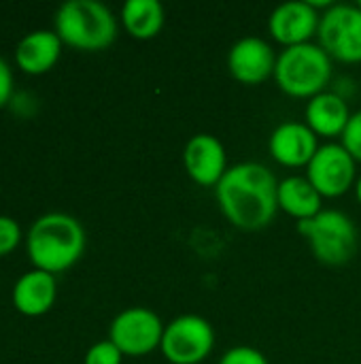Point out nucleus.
<instances>
[{
	"mask_svg": "<svg viewBox=\"0 0 361 364\" xmlns=\"http://www.w3.org/2000/svg\"><path fill=\"white\" fill-rule=\"evenodd\" d=\"M55 301V277L49 271H26L13 288V303L26 316L45 314Z\"/></svg>",
	"mask_w": 361,
	"mask_h": 364,
	"instance_id": "2eb2a0df",
	"label": "nucleus"
},
{
	"mask_svg": "<svg viewBox=\"0 0 361 364\" xmlns=\"http://www.w3.org/2000/svg\"><path fill=\"white\" fill-rule=\"evenodd\" d=\"M85 250V230L68 213L40 215L28 232V254L36 269L57 273L72 267Z\"/></svg>",
	"mask_w": 361,
	"mask_h": 364,
	"instance_id": "f03ea898",
	"label": "nucleus"
},
{
	"mask_svg": "<svg viewBox=\"0 0 361 364\" xmlns=\"http://www.w3.org/2000/svg\"><path fill=\"white\" fill-rule=\"evenodd\" d=\"M277 55L262 36H243L228 51V70L243 85H260L274 77Z\"/></svg>",
	"mask_w": 361,
	"mask_h": 364,
	"instance_id": "9b49d317",
	"label": "nucleus"
},
{
	"mask_svg": "<svg viewBox=\"0 0 361 364\" xmlns=\"http://www.w3.org/2000/svg\"><path fill=\"white\" fill-rule=\"evenodd\" d=\"M166 21L162 2L157 0H126L121 6V23L130 36L138 41L155 38Z\"/></svg>",
	"mask_w": 361,
	"mask_h": 364,
	"instance_id": "a211bd4d",
	"label": "nucleus"
},
{
	"mask_svg": "<svg viewBox=\"0 0 361 364\" xmlns=\"http://www.w3.org/2000/svg\"><path fill=\"white\" fill-rule=\"evenodd\" d=\"M357 4H360V6H361V2H357Z\"/></svg>",
	"mask_w": 361,
	"mask_h": 364,
	"instance_id": "393cba45",
	"label": "nucleus"
},
{
	"mask_svg": "<svg viewBox=\"0 0 361 364\" xmlns=\"http://www.w3.org/2000/svg\"><path fill=\"white\" fill-rule=\"evenodd\" d=\"M57 36L85 51L109 47L117 36V19L98 0H66L55 13Z\"/></svg>",
	"mask_w": 361,
	"mask_h": 364,
	"instance_id": "20e7f679",
	"label": "nucleus"
},
{
	"mask_svg": "<svg viewBox=\"0 0 361 364\" xmlns=\"http://www.w3.org/2000/svg\"><path fill=\"white\" fill-rule=\"evenodd\" d=\"M183 166L187 177L200 188H217L228 166L223 143L206 132L194 134L183 149Z\"/></svg>",
	"mask_w": 361,
	"mask_h": 364,
	"instance_id": "f8f14e48",
	"label": "nucleus"
},
{
	"mask_svg": "<svg viewBox=\"0 0 361 364\" xmlns=\"http://www.w3.org/2000/svg\"><path fill=\"white\" fill-rule=\"evenodd\" d=\"M298 230L313 256L326 267H343L357 254L360 232L345 211L321 209L315 218L298 222Z\"/></svg>",
	"mask_w": 361,
	"mask_h": 364,
	"instance_id": "39448f33",
	"label": "nucleus"
},
{
	"mask_svg": "<svg viewBox=\"0 0 361 364\" xmlns=\"http://www.w3.org/2000/svg\"><path fill=\"white\" fill-rule=\"evenodd\" d=\"M332 62L334 60L321 49L319 43L287 47L277 55L274 81L287 96L311 100L328 90L334 73Z\"/></svg>",
	"mask_w": 361,
	"mask_h": 364,
	"instance_id": "7ed1b4c3",
	"label": "nucleus"
},
{
	"mask_svg": "<svg viewBox=\"0 0 361 364\" xmlns=\"http://www.w3.org/2000/svg\"><path fill=\"white\" fill-rule=\"evenodd\" d=\"M353 190H355V196H357V200H360V205H361V175L357 177V183H355V188H353Z\"/></svg>",
	"mask_w": 361,
	"mask_h": 364,
	"instance_id": "b1692460",
	"label": "nucleus"
},
{
	"mask_svg": "<svg viewBox=\"0 0 361 364\" xmlns=\"http://www.w3.org/2000/svg\"><path fill=\"white\" fill-rule=\"evenodd\" d=\"M317 43L321 49L343 64L361 62V6L332 4L321 13Z\"/></svg>",
	"mask_w": 361,
	"mask_h": 364,
	"instance_id": "0eeeda50",
	"label": "nucleus"
},
{
	"mask_svg": "<svg viewBox=\"0 0 361 364\" xmlns=\"http://www.w3.org/2000/svg\"><path fill=\"white\" fill-rule=\"evenodd\" d=\"M11 92H13V75L9 64L0 55V107L11 98Z\"/></svg>",
	"mask_w": 361,
	"mask_h": 364,
	"instance_id": "5701e85b",
	"label": "nucleus"
},
{
	"mask_svg": "<svg viewBox=\"0 0 361 364\" xmlns=\"http://www.w3.org/2000/svg\"><path fill=\"white\" fill-rule=\"evenodd\" d=\"M215 198L234 228L262 230L279 213V179L262 162H240L226 171L215 188Z\"/></svg>",
	"mask_w": 361,
	"mask_h": 364,
	"instance_id": "f257e3e1",
	"label": "nucleus"
},
{
	"mask_svg": "<svg viewBox=\"0 0 361 364\" xmlns=\"http://www.w3.org/2000/svg\"><path fill=\"white\" fill-rule=\"evenodd\" d=\"M317 149L319 136L304 122H283L268 139L272 160L285 168H306Z\"/></svg>",
	"mask_w": 361,
	"mask_h": 364,
	"instance_id": "ddd939ff",
	"label": "nucleus"
},
{
	"mask_svg": "<svg viewBox=\"0 0 361 364\" xmlns=\"http://www.w3.org/2000/svg\"><path fill=\"white\" fill-rule=\"evenodd\" d=\"M340 143L353 156V160L361 164V109L351 115V119L340 136Z\"/></svg>",
	"mask_w": 361,
	"mask_h": 364,
	"instance_id": "aec40b11",
	"label": "nucleus"
},
{
	"mask_svg": "<svg viewBox=\"0 0 361 364\" xmlns=\"http://www.w3.org/2000/svg\"><path fill=\"white\" fill-rule=\"evenodd\" d=\"M306 179L323 198L345 196L357 183V162L343 143L328 141L306 166Z\"/></svg>",
	"mask_w": 361,
	"mask_h": 364,
	"instance_id": "1a4fd4ad",
	"label": "nucleus"
},
{
	"mask_svg": "<svg viewBox=\"0 0 361 364\" xmlns=\"http://www.w3.org/2000/svg\"><path fill=\"white\" fill-rule=\"evenodd\" d=\"M323 196L313 188L306 175H291L279 181V211L304 222L315 218L323 207Z\"/></svg>",
	"mask_w": 361,
	"mask_h": 364,
	"instance_id": "dca6fc26",
	"label": "nucleus"
},
{
	"mask_svg": "<svg viewBox=\"0 0 361 364\" xmlns=\"http://www.w3.org/2000/svg\"><path fill=\"white\" fill-rule=\"evenodd\" d=\"M351 109L347 105V98L340 92L326 90L317 96H313L306 102L304 109V124L321 139H338L343 136L349 119H351Z\"/></svg>",
	"mask_w": 361,
	"mask_h": 364,
	"instance_id": "4468645a",
	"label": "nucleus"
},
{
	"mask_svg": "<svg viewBox=\"0 0 361 364\" xmlns=\"http://www.w3.org/2000/svg\"><path fill=\"white\" fill-rule=\"evenodd\" d=\"M121 358H123L121 350H119L111 339H106V341L94 343V346L87 350V354H85V364H121Z\"/></svg>",
	"mask_w": 361,
	"mask_h": 364,
	"instance_id": "6ab92c4d",
	"label": "nucleus"
},
{
	"mask_svg": "<svg viewBox=\"0 0 361 364\" xmlns=\"http://www.w3.org/2000/svg\"><path fill=\"white\" fill-rule=\"evenodd\" d=\"M215 348V331L211 322L196 314L174 318L164 326L160 352L170 364L204 363Z\"/></svg>",
	"mask_w": 361,
	"mask_h": 364,
	"instance_id": "423d86ee",
	"label": "nucleus"
},
{
	"mask_svg": "<svg viewBox=\"0 0 361 364\" xmlns=\"http://www.w3.org/2000/svg\"><path fill=\"white\" fill-rule=\"evenodd\" d=\"M162 318L149 307H128L115 316L109 328V339L123 356H147L162 346Z\"/></svg>",
	"mask_w": 361,
	"mask_h": 364,
	"instance_id": "6e6552de",
	"label": "nucleus"
},
{
	"mask_svg": "<svg viewBox=\"0 0 361 364\" xmlns=\"http://www.w3.org/2000/svg\"><path fill=\"white\" fill-rule=\"evenodd\" d=\"M321 11H317L311 0H291L279 4L268 17V32L270 36L287 47L313 43L319 32Z\"/></svg>",
	"mask_w": 361,
	"mask_h": 364,
	"instance_id": "9d476101",
	"label": "nucleus"
},
{
	"mask_svg": "<svg viewBox=\"0 0 361 364\" xmlns=\"http://www.w3.org/2000/svg\"><path fill=\"white\" fill-rule=\"evenodd\" d=\"M219 364H270L268 358L264 356V352H260L257 348L251 346H236L230 348L221 358Z\"/></svg>",
	"mask_w": 361,
	"mask_h": 364,
	"instance_id": "412c9836",
	"label": "nucleus"
},
{
	"mask_svg": "<svg viewBox=\"0 0 361 364\" xmlns=\"http://www.w3.org/2000/svg\"><path fill=\"white\" fill-rule=\"evenodd\" d=\"M19 239H21L19 224L9 215H0V256L11 252L19 243Z\"/></svg>",
	"mask_w": 361,
	"mask_h": 364,
	"instance_id": "4be33fe9",
	"label": "nucleus"
},
{
	"mask_svg": "<svg viewBox=\"0 0 361 364\" xmlns=\"http://www.w3.org/2000/svg\"><path fill=\"white\" fill-rule=\"evenodd\" d=\"M60 49H62V38L57 36V32L34 30L19 41L15 49V60L26 73L38 75L49 70L57 62Z\"/></svg>",
	"mask_w": 361,
	"mask_h": 364,
	"instance_id": "f3484780",
	"label": "nucleus"
}]
</instances>
